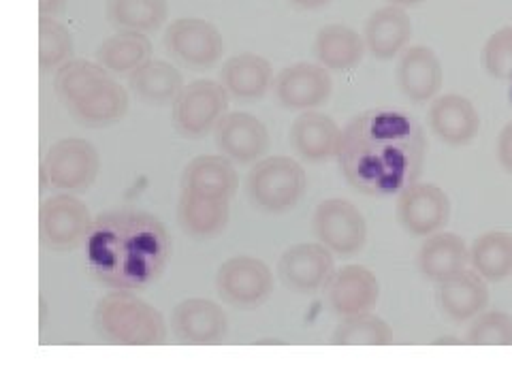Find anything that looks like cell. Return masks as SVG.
Segmentation results:
<instances>
[{"instance_id": "cell-1", "label": "cell", "mask_w": 512, "mask_h": 384, "mask_svg": "<svg viewBox=\"0 0 512 384\" xmlns=\"http://www.w3.org/2000/svg\"><path fill=\"white\" fill-rule=\"evenodd\" d=\"M421 126L399 111H367L352 120L338 148L348 184L365 195L402 192L425 160Z\"/></svg>"}, {"instance_id": "cell-2", "label": "cell", "mask_w": 512, "mask_h": 384, "mask_svg": "<svg viewBox=\"0 0 512 384\" xmlns=\"http://www.w3.org/2000/svg\"><path fill=\"white\" fill-rule=\"evenodd\" d=\"M84 263L94 282L111 291H143L171 261L173 239L156 216L141 210H111L94 218Z\"/></svg>"}, {"instance_id": "cell-3", "label": "cell", "mask_w": 512, "mask_h": 384, "mask_svg": "<svg viewBox=\"0 0 512 384\" xmlns=\"http://www.w3.org/2000/svg\"><path fill=\"white\" fill-rule=\"evenodd\" d=\"M94 329L99 338L116 346H160L169 338L163 312L150 306L135 291H111L94 308Z\"/></svg>"}, {"instance_id": "cell-4", "label": "cell", "mask_w": 512, "mask_h": 384, "mask_svg": "<svg viewBox=\"0 0 512 384\" xmlns=\"http://www.w3.org/2000/svg\"><path fill=\"white\" fill-rule=\"evenodd\" d=\"M246 197L263 214L295 210L308 190V173L291 156H267L246 175Z\"/></svg>"}, {"instance_id": "cell-5", "label": "cell", "mask_w": 512, "mask_h": 384, "mask_svg": "<svg viewBox=\"0 0 512 384\" xmlns=\"http://www.w3.org/2000/svg\"><path fill=\"white\" fill-rule=\"evenodd\" d=\"M101 171V154L94 143L82 137H67L52 143L41 160V182L62 192L92 188Z\"/></svg>"}, {"instance_id": "cell-6", "label": "cell", "mask_w": 512, "mask_h": 384, "mask_svg": "<svg viewBox=\"0 0 512 384\" xmlns=\"http://www.w3.org/2000/svg\"><path fill=\"white\" fill-rule=\"evenodd\" d=\"M231 94L214 79H195L182 88L171 105L173 128L184 139L214 135V128L229 111Z\"/></svg>"}, {"instance_id": "cell-7", "label": "cell", "mask_w": 512, "mask_h": 384, "mask_svg": "<svg viewBox=\"0 0 512 384\" xmlns=\"http://www.w3.org/2000/svg\"><path fill=\"white\" fill-rule=\"evenodd\" d=\"M94 227L90 207L77 197L62 192L41 203L39 235L41 244L52 252H73L82 248Z\"/></svg>"}, {"instance_id": "cell-8", "label": "cell", "mask_w": 512, "mask_h": 384, "mask_svg": "<svg viewBox=\"0 0 512 384\" xmlns=\"http://www.w3.org/2000/svg\"><path fill=\"white\" fill-rule=\"evenodd\" d=\"M216 293L237 310H256L274 293V271L256 256H231L216 271Z\"/></svg>"}, {"instance_id": "cell-9", "label": "cell", "mask_w": 512, "mask_h": 384, "mask_svg": "<svg viewBox=\"0 0 512 384\" xmlns=\"http://www.w3.org/2000/svg\"><path fill=\"white\" fill-rule=\"evenodd\" d=\"M316 242L327 246L335 256H355L365 248L367 222L355 203L340 197L320 201L312 216Z\"/></svg>"}, {"instance_id": "cell-10", "label": "cell", "mask_w": 512, "mask_h": 384, "mask_svg": "<svg viewBox=\"0 0 512 384\" xmlns=\"http://www.w3.org/2000/svg\"><path fill=\"white\" fill-rule=\"evenodd\" d=\"M165 50L192 71L214 69L227 52L222 32L201 18H178L165 30Z\"/></svg>"}, {"instance_id": "cell-11", "label": "cell", "mask_w": 512, "mask_h": 384, "mask_svg": "<svg viewBox=\"0 0 512 384\" xmlns=\"http://www.w3.org/2000/svg\"><path fill=\"white\" fill-rule=\"evenodd\" d=\"M395 216L410 237H429L451 220V199L436 184L412 182L397 195Z\"/></svg>"}, {"instance_id": "cell-12", "label": "cell", "mask_w": 512, "mask_h": 384, "mask_svg": "<svg viewBox=\"0 0 512 384\" xmlns=\"http://www.w3.org/2000/svg\"><path fill=\"white\" fill-rule=\"evenodd\" d=\"M169 329L180 344L212 346L227 338L229 316L220 303L212 299L188 297L173 308Z\"/></svg>"}, {"instance_id": "cell-13", "label": "cell", "mask_w": 512, "mask_h": 384, "mask_svg": "<svg viewBox=\"0 0 512 384\" xmlns=\"http://www.w3.org/2000/svg\"><path fill=\"white\" fill-rule=\"evenodd\" d=\"M271 92L288 111H310L331 99L333 79L323 64L295 62L274 77Z\"/></svg>"}, {"instance_id": "cell-14", "label": "cell", "mask_w": 512, "mask_h": 384, "mask_svg": "<svg viewBox=\"0 0 512 384\" xmlns=\"http://www.w3.org/2000/svg\"><path fill=\"white\" fill-rule=\"evenodd\" d=\"M335 274V254L320 242L288 246L278 261V276L288 291L310 295Z\"/></svg>"}, {"instance_id": "cell-15", "label": "cell", "mask_w": 512, "mask_h": 384, "mask_svg": "<svg viewBox=\"0 0 512 384\" xmlns=\"http://www.w3.org/2000/svg\"><path fill=\"white\" fill-rule=\"evenodd\" d=\"M214 141L220 154L229 156L235 165H254L269 150L267 126L248 111H227L214 128Z\"/></svg>"}, {"instance_id": "cell-16", "label": "cell", "mask_w": 512, "mask_h": 384, "mask_svg": "<svg viewBox=\"0 0 512 384\" xmlns=\"http://www.w3.org/2000/svg\"><path fill=\"white\" fill-rule=\"evenodd\" d=\"M325 299L338 316L372 312L380 299V282L372 269L363 265H346L335 269L325 286Z\"/></svg>"}, {"instance_id": "cell-17", "label": "cell", "mask_w": 512, "mask_h": 384, "mask_svg": "<svg viewBox=\"0 0 512 384\" xmlns=\"http://www.w3.org/2000/svg\"><path fill=\"white\" fill-rule=\"evenodd\" d=\"M429 128L446 146H468L480 131L478 109L463 94L436 96L429 107Z\"/></svg>"}, {"instance_id": "cell-18", "label": "cell", "mask_w": 512, "mask_h": 384, "mask_svg": "<svg viewBox=\"0 0 512 384\" xmlns=\"http://www.w3.org/2000/svg\"><path fill=\"white\" fill-rule=\"evenodd\" d=\"M397 86L412 103L434 101L442 90L444 71L440 58L427 45H410L399 56Z\"/></svg>"}, {"instance_id": "cell-19", "label": "cell", "mask_w": 512, "mask_h": 384, "mask_svg": "<svg viewBox=\"0 0 512 384\" xmlns=\"http://www.w3.org/2000/svg\"><path fill=\"white\" fill-rule=\"evenodd\" d=\"M436 303L440 312L453 323H470L489 306L487 280L474 269H463L453 278L438 282Z\"/></svg>"}, {"instance_id": "cell-20", "label": "cell", "mask_w": 512, "mask_h": 384, "mask_svg": "<svg viewBox=\"0 0 512 384\" xmlns=\"http://www.w3.org/2000/svg\"><path fill=\"white\" fill-rule=\"evenodd\" d=\"M293 150L308 163H323L338 154L342 141V128L333 118L320 111H299L288 131Z\"/></svg>"}, {"instance_id": "cell-21", "label": "cell", "mask_w": 512, "mask_h": 384, "mask_svg": "<svg viewBox=\"0 0 512 384\" xmlns=\"http://www.w3.org/2000/svg\"><path fill=\"white\" fill-rule=\"evenodd\" d=\"M128 107H131L128 90L116 82L114 77H107L90 92H86L82 99L67 105V111L77 124L88 128H103L124 120Z\"/></svg>"}, {"instance_id": "cell-22", "label": "cell", "mask_w": 512, "mask_h": 384, "mask_svg": "<svg viewBox=\"0 0 512 384\" xmlns=\"http://www.w3.org/2000/svg\"><path fill=\"white\" fill-rule=\"evenodd\" d=\"M220 84L227 88L235 101H263L274 86V67L259 54H237L222 64Z\"/></svg>"}, {"instance_id": "cell-23", "label": "cell", "mask_w": 512, "mask_h": 384, "mask_svg": "<svg viewBox=\"0 0 512 384\" xmlns=\"http://www.w3.org/2000/svg\"><path fill=\"white\" fill-rule=\"evenodd\" d=\"M239 175L235 163L224 154H201L190 160L182 173V190L201 197L227 199L235 197Z\"/></svg>"}, {"instance_id": "cell-24", "label": "cell", "mask_w": 512, "mask_h": 384, "mask_svg": "<svg viewBox=\"0 0 512 384\" xmlns=\"http://www.w3.org/2000/svg\"><path fill=\"white\" fill-rule=\"evenodd\" d=\"M363 39L378 60H393L402 54L412 39V20L404 7L387 5L376 9L365 22Z\"/></svg>"}, {"instance_id": "cell-25", "label": "cell", "mask_w": 512, "mask_h": 384, "mask_svg": "<svg viewBox=\"0 0 512 384\" xmlns=\"http://www.w3.org/2000/svg\"><path fill=\"white\" fill-rule=\"evenodd\" d=\"M231 201L201 197L195 192H180L178 224L180 229L197 242H210L229 227Z\"/></svg>"}, {"instance_id": "cell-26", "label": "cell", "mask_w": 512, "mask_h": 384, "mask_svg": "<svg viewBox=\"0 0 512 384\" xmlns=\"http://www.w3.org/2000/svg\"><path fill=\"white\" fill-rule=\"evenodd\" d=\"M470 263V248L455 233L438 231L423 237V244L416 254V267L421 276L431 282H444L463 271Z\"/></svg>"}, {"instance_id": "cell-27", "label": "cell", "mask_w": 512, "mask_h": 384, "mask_svg": "<svg viewBox=\"0 0 512 384\" xmlns=\"http://www.w3.org/2000/svg\"><path fill=\"white\" fill-rule=\"evenodd\" d=\"M184 86L182 71L160 58H150L133 73H128V90L146 105H173Z\"/></svg>"}, {"instance_id": "cell-28", "label": "cell", "mask_w": 512, "mask_h": 384, "mask_svg": "<svg viewBox=\"0 0 512 384\" xmlns=\"http://www.w3.org/2000/svg\"><path fill=\"white\" fill-rule=\"evenodd\" d=\"M367 52L365 39L355 28L327 24L316 32L314 56L329 71H350L359 67Z\"/></svg>"}, {"instance_id": "cell-29", "label": "cell", "mask_w": 512, "mask_h": 384, "mask_svg": "<svg viewBox=\"0 0 512 384\" xmlns=\"http://www.w3.org/2000/svg\"><path fill=\"white\" fill-rule=\"evenodd\" d=\"M152 58V41L146 32L118 30L116 35L105 39L96 50V62L103 64L109 73L128 75L143 62Z\"/></svg>"}, {"instance_id": "cell-30", "label": "cell", "mask_w": 512, "mask_h": 384, "mask_svg": "<svg viewBox=\"0 0 512 384\" xmlns=\"http://www.w3.org/2000/svg\"><path fill=\"white\" fill-rule=\"evenodd\" d=\"M470 265L487 282H502L512 276V235L506 231H487L474 239Z\"/></svg>"}, {"instance_id": "cell-31", "label": "cell", "mask_w": 512, "mask_h": 384, "mask_svg": "<svg viewBox=\"0 0 512 384\" xmlns=\"http://www.w3.org/2000/svg\"><path fill=\"white\" fill-rule=\"evenodd\" d=\"M107 22L116 30L154 32L169 18L167 0H107Z\"/></svg>"}, {"instance_id": "cell-32", "label": "cell", "mask_w": 512, "mask_h": 384, "mask_svg": "<svg viewBox=\"0 0 512 384\" xmlns=\"http://www.w3.org/2000/svg\"><path fill=\"white\" fill-rule=\"evenodd\" d=\"M393 340L391 325L372 312L342 316L329 338L333 346H391Z\"/></svg>"}, {"instance_id": "cell-33", "label": "cell", "mask_w": 512, "mask_h": 384, "mask_svg": "<svg viewBox=\"0 0 512 384\" xmlns=\"http://www.w3.org/2000/svg\"><path fill=\"white\" fill-rule=\"evenodd\" d=\"M107 77L111 75L103 64L71 58L54 73V92L60 103L67 107L77 99H82L86 92H90L96 84H101Z\"/></svg>"}, {"instance_id": "cell-34", "label": "cell", "mask_w": 512, "mask_h": 384, "mask_svg": "<svg viewBox=\"0 0 512 384\" xmlns=\"http://www.w3.org/2000/svg\"><path fill=\"white\" fill-rule=\"evenodd\" d=\"M75 54L71 30L56 18H39V67L43 73L58 71Z\"/></svg>"}, {"instance_id": "cell-35", "label": "cell", "mask_w": 512, "mask_h": 384, "mask_svg": "<svg viewBox=\"0 0 512 384\" xmlns=\"http://www.w3.org/2000/svg\"><path fill=\"white\" fill-rule=\"evenodd\" d=\"M470 346H512V316L506 312H480L470 320L466 340Z\"/></svg>"}, {"instance_id": "cell-36", "label": "cell", "mask_w": 512, "mask_h": 384, "mask_svg": "<svg viewBox=\"0 0 512 384\" xmlns=\"http://www.w3.org/2000/svg\"><path fill=\"white\" fill-rule=\"evenodd\" d=\"M483 67L500 82H512V26L495 30L483 47Z\"/></svg>"}, {"instance_id": "cell-37", "label": "cell", "mask_w": 512, "mask_h": 384, "mask_svg": "<svg viewBox=\"0 0 512 384\" xmlns=\"http://www.w3.org/2000/svg\"><path fill=\"white\" fill-rule=\"evenodd\" d=\"M498 160L502 169L512 175V120L504 124L498 135Z\"/></svg>"}, {"instance_id": "cell-38", "label": "cell", "mask_w": 512, "mask_h": 384, "mask_svg": "<svg viewBox=\"0 0 512 384\" xmlns=\"http://www.w3.org/2000/svg\"><path fill=\"white\" fill-rule=\"evenodd\" d=\"M67 9V0H39L41 18H58Z\"/></svg>"}, {"instance_id": "cell-39", "label": "cell", "mask_w": 512, "mask_h": 384, "mask_svg": "<svg viewBox=\"0 0 512 384\" xmlns=\"http://www.w3.org/2000/svg\"><path fill=\"white\" fill-rule=\"evenodd\" d=\"M286 3H291L295 9H301V11H318V9L329 7L333 0H286Z\"/></svg>"}, {"instance_id": "cell-40", "label": "cell", "mask_w": 512, "mask_h": 384, "mask_svg": "<svg viewBox=\"0 0 512 384\" xmlns=\"http://www.w3.org/2000/svg\"><path fill=\"white\" fill-rule=\"evenodd\" d=\"M389 5H397V7H414V5H421L425 0H387Z\"/></svg>"}]
</instances>
